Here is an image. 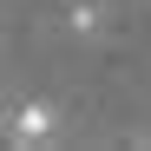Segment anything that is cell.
<instances>
[{
    "label": "cell",
    "mask_w": 151,
    "mask_h": 151,
    "mask_svg": "<svg viewBox=\"0 0 151 151\" xmlns=\"http://www.w3.org/2000/svg\"><path fill=\"white\" fill-rule=\"evenodd\" d=\"M46 132H53V105H40V99H33V105L13 112V145H40Z\"/></svg>",
    "instance_id": "cell-1"
}]
</instances>
